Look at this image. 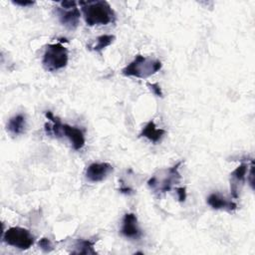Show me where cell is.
Segmentation results:
<instances>
[{"instance_id":"cell-1","label":"cell","mask_w":255,"mask_h":255,"mask_svg":"<svg viewBox=\"0 0 255 255\" xmlns=\"http://www.w3.org/2000/svg\"><path fill=\"white\" fill-rule=\"evenodd\" d=\"M79 5L89 26L108 25L116 20L115 11L107 1H80Z\"/></svg>"},{"instance_id":"cell-2","label":"cell","mask_w":255,"mask_h":255,"mask_svg":"<svg viewBox=\"0 0 255 255\" xmlns=\"http://www.w3.org/2000/svg\"><path fill=\"white\" fill-rule=\"evenodd\" d=\"M161 66L159 60L136 55L134 60L122 70V74L126 77L146 79L158 72L161 69Z\"/></svg>"},{"instance_id":"cell-3","label":"cell","mask_w":255,"mask_h":255,"mask_svg":"<svg viewBox=\"0 0 255 255\" xmlns=\"http://www.w3.org/2000/svg\"><path fill=\"white\" fill-rule=\"evenodd\" d=\"M182 160L169 168L160 169L157 173L153 174L147 181V185L156 192H167L171 187L180 180V173L178 168L181 165Z\"/></svg>"},{"instance_id":"cell-4","label":"cell","mask_w":255,"mask_h":255,"mask_svg":"<svg viewBox=\"0 0 255 255\" xmlns=\"http://www.w3.org/2000/svg\"><path fill=\"white\" fill-rule=\"evenodd\" d=\"M69 60V54L67 48L59 43L49 44L46 47L43 55V66L47 71L54 72L63 69L67 66Z\"/></svg>"},{"instance_id":"cell-5","label":"cell","mask_w":255,"mask_h":255,"mask_svg":"<svg viewBox=\"0 0 255 255\" xmlns=\"http://www.w3.org/2000/svg\"><path fill=\"white\" fill-rule=\"evenodd\" d=\"M55 12L60 23L70 30H75L80 21V10L75 1H62L60 6L56 7Z\"/></svg>"},{"instance_id":"cell-6","label":"cell","mask_w":255,"mask_h":255,"mask_svg":"<svg viewBox=\"0 0 255 255\" xmlns=\"http://www.w3.org/2000/svg\"><path fill=\"white\" fill-rule=\"evenodd\" d=\"M6 244L21 250H27L34 244V237L29 230L22 227H10L3 235Z\"/></svg>"},{"instance_id":"cell-7","label":"cell","mask_w":255,"mask_h":255,"mask_svg":"<svg viewBox=\"0 0 255 255\" xmlns=\"http://www.w3.org/2000/svg\"><path fill=\"white\" fill-rule=\"evenodd\" d=\"M114 168L108 162H94L86 169V178L91 182H99L104 180Z\"/></svg>"},{"instance_id":"cell-8","label":"cell","mask_w":255,"mask_h":255,"mask_svg":"<svg viewBox=\"0 0 255 255\" xmlns=\"http://www.w3.org/2000/svg\"><path fill=\"white\" fill-rule=\"evenodd\" d=\"M121 233L130 239H137L141 236V231L137 224V219L135 214L127 213L123 218V224L121 228Z\"/></svg>"},{"instance_id":"cell-9","label":"cell","mask_w":255,"mask_h":255,"mask_svg":"<svg viewBox=\"0 0 255 255\" xmlns=\"http://www.w3.org/2000/svg\"><path fill=\"white\" fill-rule=\"evenodd\" d=\"M62 131L70 139L75 150H79L85 145V135L80 128L69 125H63Z\"/></svg>"},{"instance_id":"cell-10","label":"cell","mask_w":255,"mask_h":255,"mask_svg":"<svg viewBox=\"0 0 255 255\" xmlns=\"http://www.w3.org/2000/svg\"><path fill=\"white\" fill-rule=\"evenodd\" d=\"M248 171V165L245 163L240 164L239 166H237L232 172H231V183H230V187H231V195L234 198L238 197V183H242L245 181V176L247 174Z\"/></svg>"},{"instance_id":"cell-11","label":"cell","mask_w":255,"mask_h":255,"mask_svg":"<svg viewBox=\"0 0 255 255\" xmlns=\"http://www.w3.org/2000/svg\"><path fill=\"white\" fill-rule=\"evenodd\" d=\"M207 203L213 209H225L228 211H232L237 208V204L235 202L227 200L226 198L220 196L217 193H211L207 197Z\"/></svg>"},{"instance_id":"cell-12","label":"cell","mask_w":255,"mask_h":255,"mask_svg":"<svg viewBox=\"0 0 255 255\" xmlns=\"http://www.w3.org/2000/svg\"><path fill=\"white\" fill-rule=\"evenodd\" d=\"M165 130L162 128H157L153 121H149L140 132V136H144L152 142H158L164 135Z\"/></svg>"},{"instance_id":"cell-13","label":"cell","mask_w":255,"mask_h":255,"mask_svg":"<svg viewBox=\"0 0 255 255\" xmlns=\"http://www.w3.org/2000/svg\"><path fill=\"white\" fill-rule=\"evenodd\" d=\"M45 116H46V118H47L48 120H50V121L52 122V124H53L52 126H51L50 124H45V131H46V133H47L48 135L54 134V135L57 136V137H61V135H62V133H63V131H62V127H63V125H62L60 119L57 118V117H55V116L53 115V113L50 112V111L46 112V113H45Z\"/></svg>"},{"instance_id":"cell-14","label":"cell","mask_w":255,"mask_h":255,"mask_svg":"<svg viewBox=\"0 0 255 255\" xmlns=\"http://www.w3.org/2000/svg\"><path fill=\"white\" fill-rule=\"evenodd\" d=\"M25 128H26V119H25V116L22 114L12 117L7 124V129L14 135L23 133L25 130Z\"/></svg>"},{"instance_id":"cell-15","label":"cell","mask_w":255,"mask_h":255,"mask_svg":"<svg viewBox=\"0 0 255 255\" xmlns=\"http://www.w3.org/2000/svg\"><path fill=\"white\" fill-rule=\"evenodd\" d=\"M116 39V37L114 35H108V34H105V35H101L99 36L95 43L93 45H89V49L93 50V51H96V52H101L103 51L106 47L110 46L114 40Z\"/></svg>"},{"instance_id":"cell-16","label":"cell","mask_w":255,"mask_h":255,"mask_svg":"<svg viewBox=\"0 0 255 255\" xmlns=\"http://www.w3.org/2000/svg\"><path fill=\"white\" fill-rule=\"evenodd\" d=\"M95 242L90 240L81 239L78 240V242L75 245L76 250L73 251V254H97V252L94 249Z\"/></svg>"},{"instance_id":"cell-17","label":"cell","mask_w":255,"mask_h":255,"mask_svg":"<svg viewBox=\"0 0 255 255\" xmlns=\"http://www.w3.org/2000/svg\"><path fill=\"white\" fill-rule=\"evenodd\" d=\"M39 247L42 249V251L44 252H50L53 250V245L52 242L50 241V239L48 238H42L39 241Z\"/></svg>"},{"instance_id":"cell-18","label":"cell","mask_w":255,"mask_h":255,"mask_svg":"<svg viewBox=\"0 0 255 255\" xmlns=\"http://www.w3.org/2000/svg\"><path fill=\"white\" fill-rule=\"evenodd\" d=\"M146 86L149 88V90L156 96V97H162L163 94H162V91H161V88L160 86L157 84V83H147Z\"/></svg>"},{"instance_id":"cell-19","label":"cell","mask_w":255,"mask_h":255,"mask_svg":"<svg viewBox=\"0 0 255 255\" xmlns=\"http://www.w3.org/2000/svg\"><path fill=\"white\" fill-rule=\"evenodd\" d=\"M176 193H177V197H178V200L180 202H183L185 201L186 199V188L185 187H177L176 188Z\"/></svg>"},{"instance_id":"cell-20","label":"cell","mask_w":255,"mask_h":255,"mask_svg":"<svg viewBox=\"0 0 255 255\" xmlns=\"http://www.w3.org/2000/svg\"><path fill=\"white\" fill-rule=\"evenodd\" d=\"M14 4H16V5H20V6H29V5H32V4H34V1H14L13 2Z\"/></svg>"},{"instance_id":"cell-21","label":"cell","mask_w":255,"mask_h":255,"mask_svg":"<svg viewBox=\"0 0 255 255\" xmlns=\"http://www.w3.org/2000/svg\"><path fill=\"white\" fill-rule=\"evenodd\" d=\"M121 192H123V193H125V194H130V193H132V189L131 188H129V187H128V186H125V185H123L122 187H120V189H119Z\"/></svg>"}]
</instances>
